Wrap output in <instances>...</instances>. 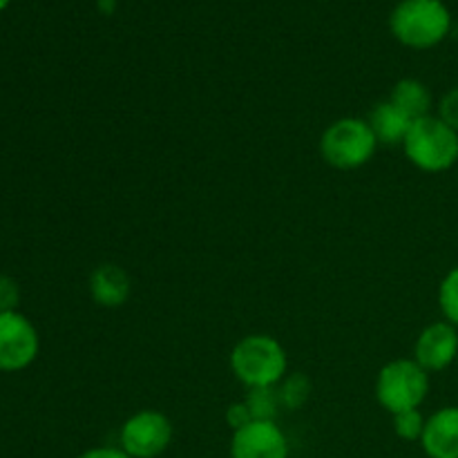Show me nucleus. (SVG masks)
Segmentation results:
<instances>
[{"instance_id": "f257e3e1", "label": "nucleus", "mask_w": 458, "mask_h": 458, "mask_svg": "<svg viewBox=\"0 0 458 458\" xmlns=\"http://www.w3.org/2000/svg\"><path fill=\"white\" fill-rule=\"evenodd\" d=\"M396 40L411 49H429L447 38L452 13L443 0H401L389 18Z\"/></svg>"}, {"instance_id": "f03ea898", "label": "nucleus", "mask_w": 458, "mask_h": 458, "mask_svg": "<svg viewBox=\"0 0 458 458\" xmlns=\"http://www.w3.org/2000/svg\"><path fill=\"white\" fill-rule=\"evenodd\" d=\"M231 369L249 389L276 387L284 380L286 352L276 338L264 334L242 338L231 353Z\"/></svg>"}, {"instance_id": "7ed1b4c3", "label": "nucleus", "mask_w": 458, "mask_h": 458, "mask_svg": "<svg viewBox=\"0 0 458 458\" xmlns=\"http://www.w3.org/2000/svg\"><path fill=\"white\" fill-rule=\"evenodd\" d=\"M403 148L416 168L425 173H443L458 161V132L438 114H428L411 123Z\"/></svg>"}, {"instance_id": "20e7f679", "label": "nucleus", "mask_w": 458, "mask_h": 458, "mask_svg": "<svg viewBox=\"0 0 458 458\" xmlns=\"http://www.w3.org/2000/svg\"><path fill=\"white\" fill-rule=\"evenodd\" d=\"M429 392V371L416 360H392L380 369L378 380H376V396L378 403L389 411V414H398V411L419 410L423 401L428 398Z\"/></svg>"}, {"instance_id": "39448f33", "label": "nucleus", "mask_w": 458, "mask_h": 458, "mask_svg": "<svg viewBox=\"0 0 458 458\" xmlns=\"http://www.w3.org/2000/svg\"><path fill=\"white\" fill-rule=\"evenodd\" d=\"M376 134L362 119H340L325 130L320 139V152L334 168L353 170L365 165L374 157Z\"/></svg>"}, {"instance_id": "423d86ee", "label": "nucleus", "mask_w": 458, "mask_h": 458, "mask_svg": "<svg viewBox=\"0 0 458 458\" xmlns=\"http://www.w3.org/2000/svg\"><path fill=\"white\" fill-rule=\"evenodd\" d=\"M173 441V423L165 414L143 410L130 416L121 428V450L132 458H157Z\"/></svg>"}, {"instance_id": "0eeeda50", "label": "nucleus", "mask_w": 458, "mask_h": 458, "mask_svg": "<svg viewBox=\"0 0 458 458\" xmlns=\"http://www.w3.org/2000/svg\"><path fill=\"white\" fill-rule=\"evenodd\" d=\"M38 331L18 311L0 313V371H21L38 356Z\"/></svg>"}, {"instance_id": "6e6552de", "label": "nucleus", "mask_w": 458, "mask_h": 458, "mask_svg": "<svg viewBox=\"0 0 458 458\" xmlns=\"http://www.w3.org/2000/svg\"><path fill=\"white\" fill-rule=\"evenodd\" d=\"M231 458H289V441L276 420H250L233 432Z\"/></svg>"}, {"instance_id": "1a4fd4ad", "label": "nucleus", "mask_w": 458, "mask_h": 458, "mask_svg": "<svg viewBox=\"0 0 458 458\" xmlns=\"http://www.w3.org/2000/svg\"><path fill=\"white\" fill-rule=\"evenodd\" d=\"M414 356L425 371L447 369L458 356V329L447 320L425 327L416 340Z\"/></svg>"}, {"instance_id": "9d476101", "label": "nucleus", "mask_w": 458, "mask_h": 458, "mask_svg": "<svg viewBox=\"0 0 458 458\" xmlns=\"http://www.w3.org/2000/svg\"><path fill=\"white\" fill-rule=\"evenodd\" d=\"M420 445L429 458H458V407H443L429 416Z\"/></svg>"}, {"instance_id": "9b49d317", "label": "nucleus", "mask_w": 458, "mask_h": 458, "mask_svg": "<svg viewBox=\"0 0 458 458\" xmlns=\"http://www.w3.org/2000/svg\"><path fill=\"white\" fill-rule=\"evenodd\" d=\"M89 293L101 307L114 309L125 304L130 295V277L116 264H101L89 276Z\"/></svg>"}, {"instance_id": "f8f14e48", "label": "nucleus", "mask_w": 458, "mask_h": 458, "mask_svg": "<svg viewBox=\"0 0 458 458\" xmlns=\"http://www.w3.org/2000/svg\"><path fill=\"white\" fill-rule=\"evenodd\" d=\"M367 123H369V128L374 130L376 141L403 143L405 141L407 132H410L411 123H414V119H411L410 114H405L396 103L383 101L371 110Z\"/></svg>"}, {"instance_id": "ddd939ff", "label": "nucleus", "mask_w": 458, "mask_h": 458, "mask_svg": "<svg viewBox=\"0 0 458 458\" xmlns=\"http://www.w3.org/2000/svg\"><path fill=\"white\" fill-rule=\"evenodd\" d=\"M389 101L396 103L405 114H410L411 119L416 121L429 114V107H432V94H429L428 85L420 83V81L403 79L398 81L396 88L392 89Z\"/></svg>"}, {"instance_id": "4468645a", "label": "nucleus", "mask_w": 458, "mask_h": 458, "mask_svg": "<svg viewBox=\"0 0 458 458\" xmlns=\"http://www.w3.org/2000/svg\"><path fill=\"white\" fill-rule=\"evenodd\" d=\"M246 407H249L253 420H276L277 403L280 396L273 392V387H262V389H250L249 398H246Z\"/></svg>"}, {"instance_id": "2eb2a0df", "label": "nucleus", "mask_w": 458, "mask_h": 458, "mask_svg": "<svg viewBox=\"0 0 458 458\" xmlns=\"http://www.w3.org/2000/svg\"><path fill=\"white\" fill-rule=\"evenodd\" d=\"M438 304H441V311L445 316V320L458 329V267L452 268L445 276V280L441 282Z\"/></svg>"}, {"instance_id": "dca6fc26", "label": "nucleus", "mask_w": 458, "mask_h": 458, "mask_svg": "<svg viewBox=\"0 0 458 458\" xmlns=\"http://www.w3.org/2000/svg\"><path fill=\"white\" fill-rule=\"evenodd\" d=\"M425 423L428 420L420 414V410H407L394 414V429H396L403 441H420L425 432Z\"/></svg>"}, {"instance_id": "f3484780", "label": "nucleus", "mask_w": 458, "mask_h": 458, "mask_svg": "<svg viewBox=\"0 0 458 458\" xmlns=\"http://www.w3.org/2000/svg\"><path fill=\"white\" fill-rule=\"evenodd\" d=\"M309 392H311V385H309V380L304 378V376H291V378H286L284 385H282L280 401L284 403L289 410H295V407H300L307 401Z\"/></svg>"}, {"instance_id": "a211bd4d", "label": "nucleus", "mask_w": 458, "mask_h": 458, "mask_svg": "<svg viewBox=\"0 0 458 458\" xmlns=\"http://www.w3.org/2000/svg\"><path fill=\"white\" fill-rule=\"evenodd\" d=\"M18 300H21V289H18L16 280L0 276V313L16 311Z\"/></svg>"}, {"instance_id": "6ab92c4d", "label": "nucleus", "mask_w": 458, "mask_h": 458, "mask_svg": "<svg viewBox=\"0 0 458 458\" xmlns=\"http://www.w3.org/2000/svg\"><path fill=\"white\" fill-rule=\"evenodd\" d=\"M438 116L458 132V88L450 89L438 103Z\"/></svg>"}, {"instance_id": "aec40b11", "label": "nucleus", "mask_w": 458, "mask_h": 458, "mask_svg": "<svg viewBox=\"0 0 458 458\" xmlns=\"http://www.w3.org/2000/svg\"><path fill=\"white\" fill-rule=\"evenodd\" d=\"M226 420L228 425L233 428V432L240 428H244V425H249L250 420H253V416H250L249 407H246V403H237V405H231L226 411Z\"/></svg>"}, {"instance_id": "412c9836", "label": "nucleus", "mask_w": 458, "mask_h": 458, "mask_svg": "<svg viewBox=\"0 0 458 458\" xmlns=\"http://www.w3.org/2000/svg\"><path fill=\"white\" fill-rule=\"evenodd\" d=\"M76 458H132V456L125 454L121 447H94V450L83 452V454Z\"/></svg>"}, {"instance_id": "4be33fe9", "label": "nucleus", "mask_w": 458, "mask_h": 458, "mask_svg": "<svg viewBox=\"0 0 458 458\" xmlns=\"http://www.w3.org/2000/svg\"><path fill=\"white\" fill-rule=\"evenodd\" d=\"M9 3H12V0H0V12H3V9H4V7H7V4H9Z\"/></svg>"}]
</instances>
